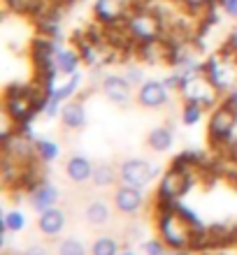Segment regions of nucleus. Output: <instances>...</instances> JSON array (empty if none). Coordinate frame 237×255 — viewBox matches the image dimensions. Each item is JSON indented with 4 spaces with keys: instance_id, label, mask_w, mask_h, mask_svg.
Masks as SVG:
<instances>
[{
    "instance_id": "obj_14",
    "label": "nucleus",
    "mask_w": 237,
    "mask_h": 255,
    "mask_svg": "<svg viewBox=\"0 0 237 255\" xmlns=\"http://www.w3.org/2000/svg\"><path fill=\"white\" fill-rule=\"evenodd\" d=\"M137 56L149 65H158V63H168V42L163 40H154V42H144L135 47Z\"/></svg>"
},
{
    "instance_id": "obj_33",
    "label": "nucleus",
    "mask_w": 237,
    "mask_h": 255,
    "mask_svg": "<svg viewBox=\"0 0 237 255\" xmlns=\"http://www.w3.org/2000/svg\"><path fill=\"white\" fill-rule=\"evenodd\" d=\"M26 255H49V251L44 249V246H30V249L26 251Z\"/></svg>"
},
{
    "instance_id": "obj_17",
    "label": "nucleus",
    "mask_w": 237,
    "mask_h": 255,
    "mask_svg": "<svg viewBox=\"0 0 237 255\" xmlns=\"http://www.w3.org/2000/svg\"><path fill=\"white\" fill-rule=\"evenodd\" d=\"M109 218H112V209L105 200H91L84 207V221L93 228H100V225H107Z\"/></svg>"
},
{
    "instance_id": "obj_1",
    "label": "nucleus",
    "mask_w": 237,
    "mask_h": 255,
    "mask_svg": "<svg viewBox=\"0 0 237 255\" xmlns=\"http://www.w3.org/2000/svg\"><path fill=\"white\" fill-rule=\"evenodd\" d=\"M156 230L158 237L168 244L170 251L179 249H193V239L196 232L186 218L179 216V211H165V214H156Z\"/></svg>"
},
{
    "instance_id": "obj_20",
    "label": "nucleus",
    "mask_w": 237,
    "mask_h": 255,
    "mask_svg": "<svg viewBox=\"0 0 237 255\" xmlns=\"http://www.w3.org/2000/svg\"><path fill=\"white\" fill-rule=\"evenodd\" d=\"M33 146H35V158L42 160L44 165H47V162H54L56 158H58V144L47 139V137H37V139L33 141Z\"/></svg>"
},
{
    "instance_id": "obj_23",
    "label": "nucleus",
    "mask_w": 237,
    "mask_h": 255,
    "mask_svg": "<svg viewBox=\"0 0 237 255\" xmlns=\"http://www.w3.org/2000/svg\"><path fill=\"white\" fill-rule=\"evenodd\" d=\"M203 112H205L203 105H198V102H193V100H184V107H182L184 126H196V123L203 119Z\"/></svg>"
},
{
    "instance_id": "obj_11",
    "label": "nucleus",
    "mask_w": 237,
    "mask_h": 255,
    "mask_svg": "<svg viewBox=\"0 0 237 255\" xmlns=\"http://www.w3.org/2000/svg\"><path fill=\"white\" fill-rule=\"evenodd\" d=\"M65 211L58 207H51V209H44L40 211V218H37V230H40L42 235L47 237V239H56V237H61V232L65 230Z\"/></svg>"
},
{
    "instance_id": "obj_32",
    "label": "nucleus",
    "mask_w": 237,
    "mask_h": 255,
    "mask_svg": "<svg viewBox=\"0 0 237 255\" xmlns=\"http://www.w3.org/2000/svg\"><path fill=\"white\" fill-rule=\"evenodd\" d=\"M226 107H231L233 112H237V86L233 88L231 93H228V98H226V102H224Z\"/></svg>"
},
{
    "instance_id": "obj_7",
    "label": "nucleus",
    "mask_w": 237,
    "mask_h": 255,
    "mask_svg": "<svg viewBox=\"0 0 237 255\" xmlns=\"http://www.w3.org/2000/svg\"><path fill=\"white\" fill-rule=\"evenodd\" d=\"M158 169L147 160H140V158H130V160H123L119 165V181L126 183V186H135V188H147L154 176H156Z\"/></svg>"
},
{
    "instance_id": "obj_5",
    "label": "nucleus",
    "mask_w": 237,
    "mask_h": 255,
    "mask_svg": "<svg viewBox=\"0 0 237 255\" xmlns=\"http://www.w3.org/2000/svg\"><path fill=\"white\" fill-rule=\"evenodd\" d=\"M196 183V174L193 169H184V167H175L170 165L168 174L161 179L158 183V200H179L182 195H186Z\"/></svg>"
},
{
    "instance_id": "obj_37",
    "label": "nucleus",
    "mask_w": 237,
    "mask_h": 255,
    "mask_svg": "<svg viewBox=\"0 0 237 255\" xmlns=\"http://www.w3.org/2000/svg\"><path fill=\"white\" fill-rule=\"evenodd\" d=\"M65 2H75V0H65Z\"/></svg>"
},
{
    "instance_id": "obj_8",
    "label": "nucleus",
    "mask_w": 237,
    "mask_h": 255,
    "mask_svg": "<svg viewBox=\"0 0 237 255\" xmlns=\"http://www.w3.org/2000/svg\"><path fill=\"white\" fill-rule=\"evenodd\" d=\"M100 91L107 100H112L119 107H126L133 98V86L123 74H105L100 81Z\"/></svg>"
},
{
    "instance_id": "obj_24",
    "label": "nucleus",
    "mask_w": 237,
    "mask_h": 255,
    "mask_svg": "<svg viewBox=\"0 0 237 255\" xmlns=\"http://www.w3.org/2000/svg\"><path fill=\"white\" fill-rule=\"evenodd\" d=\"M86 246L79 242V239H75V237H68V239H63L61 244H58V249H56V255H86Z\"/></svg>"
},
{
    "instance_id": "obj_26",
    "label": "nucleus",
    "mask_w": 237,
    "mask_h": 255,
    "mask_svg": "<svg viewBox=\"0 0 237 255\" xmlns=\"http://www.w3.org/2000/svg\"><path fill=\"white\" fill-rule=\"evenodd\" d=\"M142 251H144V255H170L168 244L163 242L161 237L158 239H149V242H142Z\"/></svg>"
},
{
    "instance_id": "obj_27",
    "label": "nucleus",
    "mask_w": 237,
    "mask_h": 255,
    "mask_svg": "<svg viewBox=\"0 0 237 255\" xmlns=\"http://www.w3.org/2000/svg\"><path fill=\"white\" fill-rule=\"evenodd\" d=\"M123 77H126V79L130 81V86H135V84H144V74H142V70H140V67H135V65H128V67H126Z\"/></svg>"
},
{
    "instance_id": "obj_6",
    "label": "nucleus",
    "mask_w": 237,
    "mask_h": 255,
    "mask_svg": "<svg viewBox=\"0 0 237 255\" xmlns=\"http://www.w3.org/2000/svg\"><path fill=\"white\" fill-rule=\"evenodd\" d=\"M137 0H95L93 5V19L100 26H119L128 19Z\"/></svg>"
},
{
    "instance_id": "obj_21",
    "label": "nucleus",
    "mask_w": 237,
    "mask_h": 255,
    "mask_svg": "<svg viewBox=\"0 0 237 255\" xmlns=\"http://www.w3.org/2000/svg\"><path fill=\"white\" fill-rule=\"evenodd\" d=\"M79 84H81V74L79 72H77V74H70V81L56 88L54 93H51V100H56V102L70 100V98H72V95L79 91Z\"/></svg>"
},
{
    "instance_id": "obj_25",
    "label": "nucleus",
    "mask_w": 237,
    "mask_h": 255,
    "mask_svg": "<svg viewBox=\"0 0 237 255\" xmlns=\"http://www.w3.org/2000/svg\"><path fill=\"white\" fill-rule=\"evenodd\" d=\"M2 223L7 225V230H9V232H21V230L26 228V216L21 214L19 209H12V211H5Z\"/></svg>"
},
{
    "instance_id": "obj_15",
    "label": "nucleus",
    "mask_w": 237,
    "mask_h": 255,
    "mask_svg": "<svg viewBox=\"0 0 237 255\" xmlns=\"http://www.w3.org/2000/svg\"><path fill=\"white\" fill-rule=\"evenodd\" d=\"M61 121L65 130H81L86 126V109H84L81 100H70L68 105H63Z\"/></svg>"
},
{
    "instance_id": "obj_31",
    "label": "nucleus",
    "mask_w": 237,
    "mask_h": 255,
    "mask_svg": "<svg viewBox=\"0 0 237 255\" xmlns=\"http://www.w3.org/2000/svg\"><path fill=\"white\" fill-rule=\"evenodd\" d=\"M226 49H228V51H231V54L237 58V28H235V30H233V33H231V37H228V42H226Z\"/></svg>"
},
{
    "instance_id": "obj_13",
    "label": "nucleus",
    "mask_w": 237,
    "mask_h": 255,
    "mask_svg": "<svg viewBox=\"0 0 237 255\" xmlns=\"http://www.w3.org/2000/svg\"><path fill=\"white\" fill-rule=\"evenodd\" d=\"M65 174H68V179L72 183L81 186V183L91 181L93 165H91V160H88L86 155H72V158H68V162H65Z\"/></svg>"
},
{
    "instance_id": "obj_12",
    "label": "nucleus",
    "mask_w": 237,
    "mask_h": 255,
    "mask_svg": "<svg viewBox=\"0 0 237 255\" xmlns=\"http://www.w3.org/2000/svg\"><path fill=\"white\" fill-rule=\"evenodd\" d=\"M58 197H61L58 188H56V186H51L49 181L40 183V186H37L33 193H28V202H30V207L37 209V211H44V209L56 207Z\"/></svg>"
},
{
    "instance_id": "obj_29",
    "label": "nucleus",
    "mask_w": 237,
    "mask_h": 255,
    "mask_svg": "<svg viewBox=\"0 0 237 255\" xmlns=\"http://www.w3.org/2000/svg\"><path fill=\"white\" fill-rule=\"evenodd\" d=\"M217 2L224 7L226 14H231V16H237V0H217Z\"/></svg>"
},
{
    "instance_id": "obj_22",
    "label": "nucleus",
    "mask_w": 237,
    "mask_h": 255,
    "mask_svg": "<svg viewBox=\"0 0 237 255\" xmlns=\"http://www.w3.org/2000/svg\"><path fill=\"white\" fill-rule=\"evenodd\" d=\"M119 242L114 237H98L91 246V255H119Z\"/></svg>"
},
{
    "instance_id": "obj_34",
    "label": "nucleus",
    "mask_w": 237,
    "mask_h": 255,
    "mask_svg": "<svg viewBox=\"0 0 237 255\" xmlns=\"http://www.w3.org/2000/svg\"><path fill=\"white\" fill-rule=\"evenodd\" d=\"M170 255H193L191 249H179V251H170Z\"/></svg>"
},
{
    "instance_id": "obj_30",
    "label": "nucleus",
    "mask_w": 237,
    "mask_h": 255,
    "mask_svg": "<svg viewBox=\"0 0 237 255\" xmlns=\"http://www.w3.org/2000/svg\"><path fill=\"white\" fill-rule=\"evenodd\" d=\"M56 114H61V102L49 100V105H47V112H44V116H47V119H56Z\"/></svg>"
},
{
    "instance_id": "obj_35",
    "label": "nucleus",
    "mask_w": 237,
    "mask_h": 255,
    "mask_svg": "<svg viewBox=\"0 0 237 255\" xmlns=\"http://www.w3.org/2000/svg\"><path fill=\"white\" fill-rule=\"evenodd\" d=\"M203 255H226L224 251H214V249H205L203 251Z\"/></svg>"
},
{
    "instance_id": "obj_2",
    "label": "nucleus",
    "mask_w": 237,
    "mask_h": 255,
    "mask_svg": "<svg viewBox=\"0 0 237 255\" xmlns=\"http://www.w3.org/2000/svg\"><path fill=\"white\" fill-rule=\"evenodd\" d=\"M203 72L221 95L231 93L233 88L237 86V58L226 47L217 56H212V58L205 61Z\"/></svg>"
},
{
    "instance_id": "obj_4",
    "label": "nucleus",
    "mask_w": 237,
    "mask_h": 255,
    "mask_svg": "<svg viewBox=\"0 0 237 255\" xmlns=\"http://www.w3.org/2000/svg\"><path fill=\"white\" fill-rule=\"evenodd\" d=\"M235 123H237V112H233L226 105L214 107L207 123V139L214 148L224 151L228 148V144L233 141V132H235Z\"/></svg>"
},
{
    "instance_id": "obj_3",
    "label": "nucleus",
    "mask_w": 237,
    "mask_h": 255,
    "mask_svg": "<svg viewBox=\"0 0 237 255\" xmlns=\"http://www.w3.org/2000/svg\"><path fill=\"white\" fill-rule=\"evenodd\" d=\"M123 26H126V30L137 44L154 42L163 37V23L158 19V14H154L151 9H142L140 2L133 7V12L128 14V19L123 21Z\"/></svg>"
},
{
    "instance_id": "obj_28",
    "label": "nucleus",
    "mask_w": 237,
    "mask_h": 255,
    "mask_svg": "<svg viewBox=\"0 0 237 255\" xmlns=\"http://www.w3.org/2000/svg\"><path fill=\"white\" fill-rule=\"evenodd\" d=\"M184 5L189 7V9H193V12H198V9H207L210 5H214L217 0H182Z\"/></svg>"
},
{
    "instance_id": "obj_16",
    "label": "nucleus",
    "mask_w": 237,
    "mask_h": 255,
    "mask_svg": "<svg viewBox=\"0 0 237 255\" xmlns=\"http://www.w3.org/2000/svg\"><path fill=\"white\" fill-rule=\"evenodd\" d=\"M172 144H175V130H172V126H158L147 134V146L151 151H156V153L170 151Z\"/></svg>"
},
{
    "instance_id": "obj_9",
    "label": "nucleus",
    "mask_w": 237,
    "mask_h": 255,
    "mask_svg": "<svg viewBox=\"0 0 237 255\" xmlns=\"http://www.w3.org/2000/svg\"><path fill=\"white\" fill-rule=\"evenodd\" d=\"M168 91L170 88L165 86V81L149 79V81H144V84H140L137 102H140V107H144V109H161L170 102Z\"/></svg>"
},
{
    "instance_id": "obj_36",
    "label": "nucleus",
    "mask_w": 237,
    "mask_h": 255,
    "mask_svg": "<svg viewBox=\"0 0 237 255\" xmlns=\"http://www.w3.org/2000/svg\"><path fill=\"white\" fill-rule=\"evenodd\" d=\"M119 255H135V251H123V253H119Z\"/></svg>"
},
{
    "instance_id": "obj_10",
    "label": "nucleus",
    "mask_w": 237,
    "mask_h": 255,
    "mask_svg": "<svg viewBox=\"0 0 237 255\" xmlns=\"http://www.w3.org/2000/svg\"><path fill=\"white\" fill-rule=\"evenodd\" d=\"M114 207H116V211H121L123 216H137L144 209L142 188L121 183V186L114 190Z\"/></svg>"
},
{
    "instance_id": "obj_19",
    "label": "nucleus",
    "mask_w": 237,
    "mask_h": 255,
    "mask_svg": "<svg viewBox=\"0 0 237 255\" xmlns=\"http://www.w3.org/2000/svg\"><path fill=\"white\" fill-rule=\"evenodd\" d=\"M95 188H112L119 181V167L109 165V162H100L93 167V176H91Z\"/></svg>"
},
{
    "instance_id": "obj_18",
    "label": "nucleus",
    "mask_w": 237,
    "mask_h": 255,
    "mask_svg": "<svg viewBox=\"0 0 237 255\" xmlns=\"http://www.w3.org/2000/svg\"><path fill=\"white\" fill-rule=\"evenodd\" d=\"M79 63H84V61H81V54L77 49L58 47V51H56V67H58L61 74H77Z\"/></svg>"
}]
</instances>
